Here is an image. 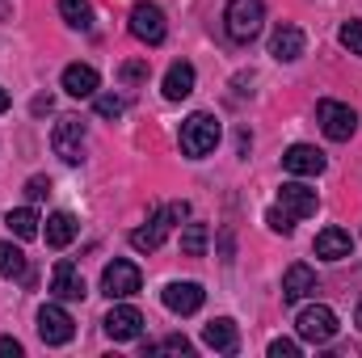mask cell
<instances>
[{
  "instance_id": "obj_1",
  "label": "cell",
  "mask_w": 362,
  "mask_h": 358,
  "mask_svg": "<svg viewBox=\"0 0 362 358\" xmlns=\"http://www.w3.org/2000/svg\"><path fill=\"white\" fill-rule=\"evenodd\" d=\"M185 215H189V202H169V207H160L144 228H135V232H131V249H139V253H156V249L165 245L169 228L181 224Z\"/></svg>"
},
{
  "instance_id": "obj_2",
  "label": "cell",
  "mask_w": 362,
  "mask_h": 358,
  "mask_svg": "<svg viewBox=\"0 0 362 358\" xmlns=\"http://www.w3.org/2000/svg\"><path fill=\"white\" fill-rule=\"evenodd\" d=\"M266 25V4L262 0H228L223 8V30L232 42H253Z\"/></svg>"
},
{
  "instance_id": "obj_3",
  "label": "cell",
  "mask_w": 362,
  "mask_h": 358,
  "mask_svg": "<svg viewBox=\"0 0 362 358\" xmlns=\"http://www.w3.org/2000/svg\"><path fill=\"white\" fill-rule=\"evenodd\" d=\"M219 135H223V131H219V118H215V114H202V110H198V114H189V118L181 122V152L198 161V156L215 152Z\"/></svg>"
},
{
  "instance_id": "obj_4",
  "label": "cell",
  "mask_w": 362,
  "mask_h": 358,
  "mask_svg": "<svg viewBox=\"0 0 362 358\" xmlns=\"http://www.w3.org/2000/svg\"><path fill=\"white\" fill-rule=\"evenodd\" d=\"M316 122H320V131H325L333 144H346V139L358 131V114H354L346 101H333V97H325V101L316 105Z\"/></svg>"
},
{
  "instance_id": "obj_5",
  "label": "cell",
  "mask_w": 362,
  "mask_h": 358,
  "mask_svg": "<svg viewBox=\"0 0 362 358\" xmlns=\"http://www.w3.org/2000/svg\"><path fill=\"white\" fill-rule=\"evenodd\" d=\"M131 34H135L139 42H148V47H160V42L169 38L165 8H160V4H152V0H139V4L131 8Z\"/></svg>"
},
{
  "instance_id": "obj_6",
  "label": "cell",
  "mask_w": 362,
  "mask_h": 358,
  "mask_svg": "<svg viewBox=\"0 0 362 358\" xmlns=\"http://www.w3.org/2000/svg\"><path fill=\"white\" fill-rule=\"evenodd\" d=\"M295 329H299V337H303V342L325 346V342H333V337H337V312H333V308H325V304H308V308L299 312Z\"/></svg>"
},
{
  "instance_id": "obj_7",
  "label": "cell",
  "mask_w": 362,
  "mask_h": 358,
  "mask_svg": "<svg viewBox=\"0 0 362 358\" xmlns=\"http://www.w3.org/2000/svg\"><path fill=\"white\" fill-rule=\"evenodd\" d=\"M51 148H55V156L59 161H68V165H81L85 161V122L81 118H59L55 122V131H51Z\"/></svg>"
},
{
  "instance_id": "obj_8",
  "label": "cell",
  "mask_w": 362,
  "mask_h": 358,
  "mask_svg": "<svg viewBox=\"0 0 362 358\" xmlns=\"http://www.w3.org/2000/svg\"><path fill=\"white\" fill-rule=\"evenodd\" d=\"M38 337H42L47 346H68V342L76 337V321L68 316V308L42 304V308H38Z\"/></svg>"
},
{
  "instance_id": "obj_9",
  "label": "cell",
  "mask_w": 362,
  "mask_h": 358,
  "mask_svg": "<svg viewBox=\"0 0 362 358\" xmlns=\"http://www.w3.org/2000/svg\"><path fill=\"white\" fill-rule=\"evenodd\" d=\"M144 287V274H139V266L135 262H110V266L101 270V291L110 295V299H131L135 291Z\"/></svg>"
},
{
  "instance_id": "obj_10",
  "label": "cell",
  "mask_w": 362,
  "mask_h": 358,
  "mask_svg": "<svg viewBox=\"0 0 362 358\" xmlns=\"http://www.w3.org/2000/svg\"><path fill=\"white\" fill-rule=\"evenodd\" d=\"M282 169L291 178H320L325 173V152H316L312 144H291L282 152Z\"/></svg>"
},
{
  "instance_id": "obj_11",
  "label": "cell",
  "mask_w": 362,
  "mask_h": 358,
  "mask_svg": "<svg viewBox=\"0 0 362 358\" xmlns=\"http://www.w3.org/2000/svg\"><path fill=\"white\" fill-rule=\"evenodd\" d=\"M101 325H105V333H110L114 342H135V337L144 333V316H139V308H131V304H114Z\"/></svg>"
},
{
  "instance_id": "obj_12",
  "label": "cell",
  "mask_w": 362,
  "mask_h": 358,
  "mask_svg": "<svg viewBox=\"0 0 362 358\" xmlns=\"http://www.w3.org/2000/svg\"><path fill=\"white\" fill-rule=\"evenodd\" d=\"M278 202H282V211H286L291 219H308V215H316V207H320L316 190L303 185V181H286V185L278 190Z\"/></svg>"
},
{
  "instance_id": "obj_13",
  "label": "cell",
  "mask_w": 362,
  "mask_h": 358,
  "mask_svg": "<svg viewBox=\"0 0 362 358\" xmlns=\"http://www.w3.org/2000/svg\"><path fill=\"white\" fill-rule=\"evenodd\" d=\"M202 299H206L202 282H169L165 287V308L177 312V316H194L202 308Z\"/></svg>"
},
{
  "instance_id": "obj_14",
  "label": "cell",
  "mask_w": 362,
  "mask_h": 358,
  "mask_svg": "<svg viewBox=\"0 0 362 358\" xmlns=\"http://www.w3.org/2000/svg\"><path fill=\"white\" fill-rule=\"evenodd\" d=\"M303 47H308V38H303L299 25H278L274 38H270V55L278 64H295V59L303 55Z\"/></svg>"
},
{
  "instance_id": "obj_15",
  "label": "cell",
  "mask_w": 362,
  "mask_h": 358,
  "mask_svg": "<svg viewBox=\"0 0 362 358\" xmlns=\"http://www.w3.org/2000/svg\"><path fill=\"white\" fill-rule=\"evenodd\" d=\"M51 295L55 299H85V278L72 262H55L51 270Z\"/></svg>"
},
{
  "instance_id": "obj_16",
  "label": "cell",
  "mask_w": 362,
  "mask_h": 358,
  "mask_svg": "<svg viewBox=\"0 0 362 358\" xmlns=\"http://www.w3.org/2000/svg\"><path fill=\"white\" fill-rule=\"evenodd\" d=\"M316 291V274L303 266V262H295V266L282 274V304H299V299H308Z\"/></svg>"
},
{
  "instance_id": "obj_17",
  "label": "cell",
  "mask_w": 362,
  "mask_h": 358,
  "mask_svg": "<svg viewBox=\"0 0 362 358\" xmlns=\"http://www.w3.org/2000/svg\"><path fill=\"white\" fill-rule=\"evenodd\" d=\"M350 253H354L350 232H341V228H325V232H316V258H325V262H346Z\"/></svg>"
},
{
  "instance_id": "obj_18",
  "label": "cell",
  "mask_w": 362,
  "mask_h": 358,
  "mask_svg": "<svg viewBox=\"0 0 362 358\" xmlns=\"http://www.w3.org/2000/svg\"><path fill=\"white\" fill-rule=\"evenodd\" d=\"M97 85H101V76L89 64H68L64 68V93L68 97H97Z\"/></svg>"
},
{
  "instance_id": "obj_19",
  "label": "cell",
  "mask_w": 362,
  "mask_h": 358,
  "mask_svg": "<svg viewBox=\"0 0 362 358\" xmlns=\"http://www.w3.org/2000/svg\"><path fill=\"white\" fill-rule=\"evenodd\" d=\"M76 232H81V224H76V215L72 211H55V215H47V245L51 249H68L72 241H76Z\"/></svg>"
},
{
  "instance_id": "obj_20",
  "label": "cell",
  "mask_w": 362,
  "mask_h": 358,
  "mask_svg": "<svg viewBox=\"0 0 362 358\" xmlns=\"http://www.w3.org/2000/svg\"><path fill=\"white\" fill-rule=\"evenodd\" d=\"M202 342H206L211 350H219V354H236V350H240V333H236L232 321H211V325L202 329Z\"/></svg>"
},
{
  "instance_id": "obj_21",
  "label": "cell",
  "mask_w": 362,
  "mask_h": 358,
  "mask_svg": "<svg viewBox=\"0 0 362 358\" xmlns=\"http://www.w3.org/2000/svg\"><path fill=\"white\" fill-rule=\"evenodd\" d=\"M189 93H194V64L177 59V64L165 72V97H169V101H185Z\"/></svg>"
},
{
  "instance_id": "obj_22",
  "label": "cell",
  "mask_w": 362,
  "mask_h": 358,
  "mask_svg": "<svg viewBox=\"0 0 362 358\" xmlns=\"http://www.w3.org/2000/svg\"><path fill=\"white\" fill-rule=\"evenodd\" d=\"M4 224H8V232H13L17 241H34L42 219H38V211H34V207H17V211H8V215H4Z\"/></svg>"
},
{
  "instance_id": "obj_23",
  "label": "cell",
  "mask_w": 362,
  "mask_h": 358,
  "mask_svg": "<svg viewBox=\"0 0 362 358\" xmlns=\"http://www.w3.org/2000/svg\"><path fill=\"white\" fill-rule=\"evenodd\" d=\"M25 274H30L25 253L13 241H0V278H25Z\"/></svg>"
},
{
  "instance_id": "obj_24",
  "label": "cell",
  "mask_w": 362,
  "mask_h": 358,
  "mask_svg": "<svg viewBox=\"0 0 362 358\" xmlns=\"http://www.w3.org/2000/svg\"><path fill=\"white\" fill-rule=\"evenodd\" d=\"M59 17L76 30H93V8L89 0H59Z\"/></svg>"
},
{
  "instance_id": "obj_25",
  "label": "cell",
  "mask_w": 362,
  "mask_h": 358,
  "mask_svg": "<svg viewBox=\"0 0 362 358\" xmlns=\"http://www.w3.org/2000/svg\"><path fill=\"white\" fill-rule=\"evenodd\" d=\"M206 241H211L206 224H185V232H181V253H185V258H202V253H206Z\"/></svg>"
},
{
  "instance_id": "obj_26",
  "label": "cell",
  "mask_w": 362,
  "mask_h": 358,
  "mask_svg": "<svg viewBox=\"0 0 362 358\" xmlns=\"http://www.w3.org/2000/svg\"><path fill=\"white\" fill-rule=\"evenodd\" d=\"M118 81H122V85H139V81H148V59H127V64L118 68Z\"/></svg>"
},
{
  "instance_id": "obj_27",
  "label": "cell",
  "mask_w": 362,
  "mask_h": 358,
  "mask_svg": "<svg viewBox=\"0 0 362 358\" xmlns=\"http://www.w3.org/2000/svg\"><path fill=\"white\" fill-rule=\"evenodd\" d=\"M93 105H97V114H101V118H122V114H127V101H122V97H114V93H101Z\"/></svg>"
},
{
  "instance_id": "obj_28",
  "label": "cell",
  "mask_w": 362,
  "mask_h": 358,
  "mask_svg": "<svg viewBox=\"0 0 362 358\" xmlns=\"http://www.w3.org/2000/svg\"><path fill=\"white\" fill-rule=\"evenodd\" d=\"M337 38H341V47H350V55H362V21H346L337 30Z\"/></svg>"
},
{
  "instance_id": "obj_29",
  "label": "cell",
  "mask_w": 362,
  "mask_h": 358,
  "mask_svg": "<svg viewBox=\"0 0 362 358\" xmlns=\"http://www.w3.org/2000/svg\"><path fill=\"white\" fill-rule=\"evenodd\" d=\"M266 224H270L274 232H282V236H291V232H295V219H291L286 211H278V207H274V211H266Z\"/></svg>"
},
{
  "instance_id": "obj_30",
  "label": "cell",
  "mask_w": 362,
  "mask_h": 358,
  "mask_svg": "<svg viewBox=\"0 0 362 358\" xmlns=\"http://www.w3.org/2000/svg\"><path fill=\"white\" fill-rule=\"evenodd\" d=\"M270 358H299V342H291V337H274L270 342Z\"/></svg>"
},
{
  "instance_id": "obj_31",
  "label": "cell",
  "mask_w": 362,
  "mask_h": 358,
  "mask_svg": "<svg viewBox=\"0 0 362 358\" xmlns=\"http://www.w3.org/2000/svg\"><path fill=\"white\" fill-rule=\"evenodd\" d=\"M47 194H51V181L47 178H30L25 181V198H30V202H38V198H47Z\"/></svg>"
},
{
  "instance_id": "obj_32",
  "label": "cell",
  "mask_w": 362,
  "mask_h": 358,
  "mask_svg": "<svg viewBox=\"0 0 362 358\" xmlns=\"http://www.w3.org/2000/svg\"><path fill=\"white\" fill-rule=\"evenodd\" d=\"M156 350H169V354H189V350H194V346H189V342H185V337H165V342H160V346H152V350H148V354H156Z\"/></svg>"
},
{
  "instance_id": "obj_33",
  "label": "cell",
  "mask_w": 362,
  "mask_h": 358,
  "mask_svg": "<svg viewBox=\"0 0 362 358\" xmlns=\"http://www.w3.org/2000/svg\"><path fill=\"white\" fill-rule=\"evenodd\" d=\"M0 358H21V342L17 337H0Z\"/></svg>"
},
{
  "instance_id": "obj_34",
  "label": "cell",
  "mask_w": 362,
  "mask_h": 358,
  "mask_svg": "<svg viewBox=\"0 0 362 358\" xmlns=\"http://www.w3.org/2000/svg\"><path fill=\"white\" fill-rule=\"evenodd\" d=\"M4 110H8V93L0 89V114H4Z\"/></svg>"
},
{
  "instance_id": "obj_35",
  "label": "cell",
  "mask_w": 362,
  "mask_h": 358,
  "mask_svg": "<svg viewBox=\"0 0 362 358\" xmlns=\"http://www.w3.org/2000/svg\"><path fill=\"white\" fill-rule=\"evenodd\" d=\"M354 325H358V329H362V299H358V316H354Z\"/></svg>"
}]
</instances>
